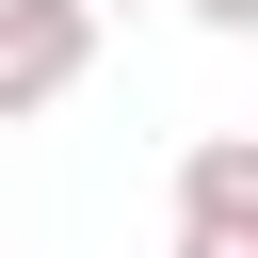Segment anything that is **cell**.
<instances>
[{"mask_svg":"<svg viewBox=\"0 0 258 258\" xmlns=\"http://www.w3.org/2000/svg\"><path fill=\"white\" fill-rule=\"evenodd\" d=\"M97 81V0H0V129L64 113Z\"/></svg>","mask_w":258,"mask_h":258,"instance_id":"1","label":"cell"},{"mask_svg":"<svg viewBox=\"0 0 258 258\" xmlns=\"http://www.w3.org/2000/svg\"><path fill=\"white\" fill-rule=\"evenodd\" d=\"M177 258H258V129L177 145Z\"/></svg>","mask_w":258,"mask_h":258,"instance_id":"2","label":"cell"},{"mask_svg":"<svg viewBox=\"0 0 258 258\" xmlns=\"http://www.w3.org/2000/svg\"><path fill=\"white\" fill-rule=\"evenodd\" d=\"M194 32H226V48H258V0H177Z\"/></svg>","mask_w":258,"mask_h":258,"instance_id":"3","label":"cell"},{"mask_svg":"<svg viewBox=\"0 0 258 258\" xmlns=\"http://www.w3.org/2000/svg\"><path fill=\"white\" fill-rule=\"evenodd\" d=\"M97 16H129V0H97Z\"/></svg>","mask_w":258,"mask_h":258,"instance_id":"4","label":"cell"}]
</instances>
